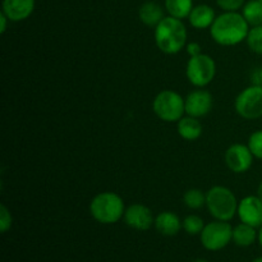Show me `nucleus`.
<instances>
[{
    "instance_id": "0eeeda50",
    "label": "nucleus",
    "mask_w": 262,
    "mask_h": 262,
    "mask_svg": "<svg viewBox=\"0 0 262 262\" xmlns=\"http://www.w3.org/2000/svg\"><path fill=\"white\" fill-rule=\"evenodd\" d=\"M200 242L205 250L210 252L222 251L233 242V227L229 222L212 220L205 225L200 234Z\"/></svg>"
},
{
    "instance_id": "a211bd4d",
    "label": "nucleus",
    "mask_w": 262,
    "mask_h": 262,
    "mask_svg": "<svg viewBox=\"0 0 262 262\" xmlns=\"http://www.w3.org/2000/svg\"><path fill=\"white\" fill-rule=\"evenodd\" d=\"M258 239V229L252 225L239 223L233 227V243L238 247L247 248L255 245Z\"/></svg>"
},
{
    "instance_id": "aec40b11",
    "label": "nucleus",
    "mask_w": 262,
    "mask_h": 262,
    "mask_svg": "<svg viewBox=\"0 0 262 262\" xmlns=\"http://www.w3.org/2000/svg\"><path fill=\"white\" fill-rule=\"evenodd\" d=\"M241 13L251 27L262 25V3L260 0L246 2V4L241 9Z\"/></svg>"
},
{
    "instance_id": "2f4dec72",
    "label": "nucleus",
    "mask_w": 262,
    "mask_h": 262,
    "mask_svg": "<svg viewBox=\"0 0 262 262\" xmlns=\"http://www.w3.org/2000/svg\"><path fill=\"white\" fill-rule=\"evenodd\" d=\"M251 262H262V256H260V257H256L255 260H252Z\"/></svg>"
},
{
    "instance_id": "20e7f679",
    "label": "nucleus",
    "mask_w": 262,
    "mask_h": 262,
    "mask_svg": "<svg viewBox=\"0 0 262 262\" xmlns=\"http://www.w3.org/2000/svg\"><path fill=\"white\" fill-rule=\"evenodd\" d=\"M237 196L225 186H214L206 192V209L215 220L230 222L237 216Z\"/></svg>"
},
{
    "instance_id": "cd10ccee",
    "label": "nucleus",
    "mask_w": 262,
    "mask_h": 262,
    "mask_svg": "<svg viewBox=\"0 0 262 262\" xmlns=\"http://www.w3.org/2000/svg\"><path fill=\"white\" fill-rule=\"evenodd\" d=\"M8 23H10V20L8 19V17L4 13L0 12V33H5L8 28Z\"/></svg>"
},
{
    "instance_id": "f257e3e1",
    "label": "nucleus",
    "mask_w": 262,
    "mask_h": 262,
    "mask_svg": "<svg viewBox=\"0 0 262 262\" xmlns=\"http://www.w3.org/2000/svg\"><path fill=\"white\" fill-rule=\"evenodd\" d=\"M251 26L239 12H223L210 27V36L220 46H235L247 38Z\"/></svg>"
},
{
    "instance_id": "dca6fc26",
    "label": "nucleus",
    "mask_w": 262,
    "mask_h": 262,
    "mask_svg": "<svg viewBox=\"0 0 262 262\" xmlns=\"http://www.w3.org/2000/svg\"><path fill=\"white\" fill-rule=\"evenodd\" d=\"M138 18L145 26L155 28L165 18V8L158 2H145L138 9Z\"/></svg>"
},
{
    "instance_id": "bb28decb",
    "label": "nucleus",
    "mask_w": 262,
    "mask_h": 262,
    "mask_svg": "<svg viewBox=\"0 0 262 262\" xmlns=\"http://www.w3.org/2000/svg\"><path fill=\"white\" fill-rule=\"evenodd\" d=\"M201 49H202L201 45H200L199 42H188L186 45V51H187V54L189 55V58L202 54Z\"/></svg>"
},
{
    "instance_id": "7c9ffc66",
    "label": "nucleus",
    "mask_w": 262,
    "mask_h": 262,
    "mask_svg": "<svg viewBox=\"0 0 262 262\" xmlns=\"http://www.w3.org/2000/svg\"><path fill=\"white\" fill-rule=\"evenodd\" d=\"M192 262H209V261L204 260V258H196V260H193Z\"/></svg>"
},
{
    "instance_id": "6e6552de",
    "label": "nucleus",
    "mask_w": 262,
    "mask_h": 262,
    "mask_svg": "<svg viewBox=\"0 0 262 262\" xmlns=\"http://www.w3.org/2000/svg\"><path fill=\"white\" fill-rule=\"evenodd\" d=\"M234 110L246 120L262 118V86L251 84L238 94L234 100Z\"/></svg>"
},
{
    "instance_id": "6ab92c4d",
    "label": "nucleus",
    "mask_w": 262,
    "mask_h": 262,
    "mask_svg": "<svg viewBox=\"0 0 262 262\" xmlns=\"http://www.w3.org/2000/svg\"><path fill=\"white\" fill-rule=\"evenodd\" d=\"M193 7V0H164V8L168 15L182 20L188 18Z\"/></svg>"
},
{
    "instance_id": "9b49d317",
    "label": "nucleus",
    "mask_w": 262,
    "mask_h": 262,
    "mask_svg": "<svg viewBox=\"0 0 262 262\" xmlns=\"http://www.w3.org/2000/svg\"><path fill=\"white\" fill-rule=\"evenodd\" d=\"M125 224L135 230L146 232L154 227L155 216L150 207L142 204H132L125 207L124 216H123Z\"/></svg>"
},
{
    "instance_id": "c85d7f7f",
    "label": "nucleus",
    "mask_w": 262,
    "mask_h": 262,
    "mask_svg": "<svg viewBox=\"0 0 262 262\" xmlns=\"http://www.w3.org/2000/svg\"><path fill=\"white\" fill-rule=\"evenodd\" d=\"M256 196L258 197V199L261 200L262 201V182L260 184H258V187H257V192H256Z\"/></svg>"
},
{
    "instance_id": "5701e85b",
    "label": "nucleus",
    "mask_w": 262,
    "mask_h": 262,
    "mask_svg": "<svg viewBox=\"0 0 262 262\" xmlns=\"http://www.w3.org/2000/svg\"><path fill=\"white\" fill-rule=\"evenodd\" d=\"M246 42H247L248 49L252 53L257 54V55H262V25L250 28Z\"/></svg>"
},
{
    "instance_id": "423d86ee",
    "label": "nucleus",
    "mask_w": 262,
    "mask_h": 262,
    "mask_svg": "<svg viewBox=\"0 0 262 262\" xmlns=\"http://www.w3.org/2000/svg\"><path fill=\"white\" fill-rule=\"evenodd\" d=\"M216 61L209 54H200L188 59L186 66V77L196 89L209 86L216 76Z\"/></svg>"
},
{
    "instance_id": "ddd939ff",
    "label": "nucleus",
    "mask_w": 262,
    "mask_h": 262,
    "mask_svg": "<svg viewBox=\"0 0 262 262\" xmlns=\"http://www.w3.org/2000/svg\"><path fill=\"white\" fill-rule=\"evenodd\" d=\"M36 7V0H3L2 13H4L10 22H22L32 15Z\"/></svg>"
},
{
    "instance_id": "72a5a7b5",
    "label": "nucleus",
    "mask_w": 262,
    "mask_h": 262,
    "mask_svg": "<svg viewBox=\"0 0 262 262\" xmlns=\"http://www.w3.org/2000/svg\"><path fill=\"white\" fill-rule=\"evenodd\" d=\"M260 2H261V3H262V0H260Z\"/></svg>"
},
{
    "instance_id": "4468645a",
    "label": "nucleus",
    "mask_w": 262,
    "mask_h": 262,
    "mask_svg": "<svg viewBox=\"0 0 262 262\" xmlns=\"http://www.w3.org/2000/svg\"><path fill=\"white\" fill-rule=\"evenodd\" d=\"M154 227L164 237H174L178 234L182 228V220L176 212L173 211H161L155 216Z\"/></svg>"
},
{
    "instance_id": "473e14b6",
    "label": "nucleus",
    "mask_w": 262,
    "mask_h": 262,
    "mask_svg": "<svg viewBox=\"0 0 262 262\" xmlns=\"http://www.w3.org/2000/svg\"><path fill=\"white\" fill-rule=\"evenodd\" d=\"M260 84L262 86V68H260Z\"/></svg>"
},
{
    "instance_id": "a878e982",
    "label": "nucleus",
    "mask_w": 262,
    "mask_h": 262,
    "mask_svg": "<svg viewBox=\"0 0 262 262\" xmlns=\"http://www.w3.org/2000/svg\"><path fill=\"white\" fill-rule=\"evenodd\" d=\"M247 0H216V4L223 12H238Z\"/></svg>"
},
{
    "instance_id": "393cba45",
    "label": "nucleus",
    "mask_w": 262,
    "mask_h": 262,
    "mask_svg": "<svg viewBox=\"0 0 262 262\" xmlns=\"http://www.w3.org/2000/svg\"><path fill=\"white\" fill-rule=\"evenodd\" d=\"M13 225V216L10 210L4 204L0 205V232L4 234Z\"/></svg>"
},
{
    "instance_id": "39448f33",
    "label": "nucleus",
    "mask_w": 262,
    "mask_h": 262,
    "mask_svg": "<svg viewBox=\"0 0 262 262\" xmlns=\"http://www.w3.org/2000/svg\"><path fill=\"white\" fill-rule=\"evenodd\" d=\"M152 110L163 122L177 123L186 115L183 96L174 90H163L154 99Z\"/></svg>"
},
{
    "instance_id": "b1692460",
    "label": "nucleus",
    "mask_w": 262,
    "mask_h": 262,
    "mask_svg": "<svg viewBox=\"0 0 262 262\" xmlns=\"http://www.w3.org/2000/svg\"><path fill=\"white\" fill-rule=\"evenodd\" d=\"M247 145L250 147L251 152L255 156V159L262 160V129H257L251 133V136L248 137Z\"/></svg>"
},
{
    "instance_id": "f8f14e48",
    "label": "nucleus",
    "mask_w": 262,
    "mask_h": 262,
    "mask_svg": "<svg viewBox=\"0 0 262 262\" xmlns=\"http://www.w3.org/2000/svg\"><path fill=\"white\" fill-rule=\"evenodd\" d=\"M237 216L241 223L260 229L262 227V201L256 194L243 197L238 204Z\"/></svg>"
},
{
    "instance_id": "c756f323",
    "label": "nucleus",
    "mask_w": 262,
    "mask_h": 262,
    "mask_svg": "<svg viewBox=\"0 0 262 262\" xmlns=\"http://www.w3.org/2000/svg\"><path fill=\"white\" fill-rule=\"evenodd\" d=\"M258 245H260V247L262 248V227L258 229V239H257Z\"/></svg>"
},
{
    "instance_id": "412c9836",
    "label": "nucleus",
    "mask_w": 262,
    "mask_h": 262,
    "mask_svg": "<svg viewBox=\"0 0 262 262\" xmlns=\"http://www.w3.org/2000/svg\"><path fill=\"white\" fill-rule=\"evenodd\" d=\"M183 204L191 210H199L206 205V193L200 188H189L183 194Z\"/></svg>"
},
{
    "instance_id": "1a4fd4ad",
    "label": "nucleus",
    "mask_w": 262,
    "mask_h": 262,
    "mask_svg": "<svg viewBox=\"0 0 262 262\" xmlns=\"http://www.w3.org/2000/svg\"><path fill=\"white\" fill-rule=\"evenodd\" d=\"M253 154L248 145L245 143H233L227 148L224 154V163L227 168L234 174H245L252 168Z\"/></svg>"
},
{
    "instance_id": "f3484780",
    "label": "nucleus",
    "mask_w": 262,
    "mask_h": 262,
    "mask_svg": "<svg viewBox=\"0 0 262 262\" xmlns=\"http://www.w3.org/2000/svg\"><path fill=\"white\" fill-rule=\"evenodd\" d=\"M177 130L183 140L196 141L202 136L204 127H202V123L200 122L199 118L186 114L182 119L177 122Z\"/></svg>"
},
{
    "instance_id": "7ed1b4c3",
    "label": "nucleus",
    "mask_w": 262,
    "mask_h": 262,
    "mask_svg": "<svg viewBox=\"0 0 262 262\" xmlns=\"http://www.w3.org/2000/svg\"><path fill=\"white\" fill-rule=\"evenodd\" d=\"M90 214L97 223L112 225L124 216L125 205L122 197L115 192L105 191L97 193L90 202Z\"/></svg>"
},
{
    "instance_id": "2eb2a0df",
    "label": "nucleus",
    "mask_w": 262,
    "mask_h": 262,
    "mask_svg": "<svg viewBox=\"0 0 262 262\" xmlns=\"http://www.w3.org/2000/svg\"><path fill=\"white\" fill-rule=\"evenodd\" d=\"M215 18H216V13L215 9L209 4H197L194 5L192 12L188 15V22L194 30H206L212 26Z\"/></svg>"
},
{
    "instance_id": "4be33fe9",
    "label": "nucleus",
    "mask_w": 262,
    "mask_h": 262,
    "mask_svg": "<svg viewBox=\"0 0 262 262\" xmlns=\"http://www.w3.org/2000/svg\"><path fill=\"white\" fill-rule=\"evenodd\" d=\"M205 222L201 216L196 214L187 215L183 220H182V228L184 232L189 235H200L205 228Z\"/></svg>"
},
{
    "instance_id": "f03ea898",
    "label": "nucleus",
    "mask_w": 262,
    "mask_h": 262,
    "mask_svg": "<svg viewBox=\"0 0 262 262\" xmlns=\"http://www.w3.org/2000/svg\"><path fill=\"white\" fill-rule=\"evenodd\" d=\"M154 40L161 53L176 55L186 49L188 32L183 20L165 15L163 20L154 28Z\"/></svg>"
},
{
    "instance_id": "9d476101",
    "label": "nucleus",
    "mask_w": 262,
    "mask_h": 262,
    "mask_svg": "<svg viewBox=\"0 0 262 262\" xmlns=\"http://www.w3.org/2000/svg\"><path fill=\"white\" fill-rule=\"evenodd\" d=\"M186 114L194 118H204L214 106V97L211 92L205 89H196L189 92L184 99Z\"/></svg>"
}]
</instances>
